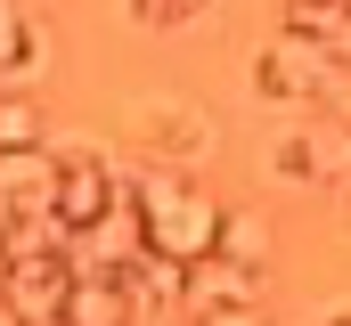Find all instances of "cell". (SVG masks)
Wrapping results in <instances>:
<instances>
[{"label":"cell","mask_w":351,"mask_h":326,"mask_svg":"<svg viewBox=\"0 0 351 326\" xmlns=\"http://www.w3.org/2000/svg\"><path fill=\"white\" fill-rule=\"evenodd\" d=\"M147 139H156V147H164V155L172 163H196L204 155V147H213V131H204V114H188V106H147Z\"/></svg>","instance_id":"9c48e42d"},{"label":"cell","mask_w":351,"mask_h":326,"mask_svg":"<svg viewBox=\"0 0 351 326\" xmlns=\"http://www.w3.org/2000/svg\"><path fill=\"white\" fill-rule=\"evenodd\" d=\"M131 204H139V229L156 253H172V261H196V253H213L221 244V204L196 188V171L180 163V171H147L139 188H131Z\"/></svg>","instance_id":"6da1fadb"},{"label":"cell","mask_w":351,"mask_h":326,"mask_svg":"<svg viewBox=\"0 0 351 326\" xmlns=\"http://www.w3.org/2000/svg\"><path fill=\"white\" fill-rule=\"evenodd\" d=\"M286 33L319 41V49H351V0H286Z\"/></svg>","instance_id":"ba28073f"},{"label":"cell","mask_w":351,"mask_h":326,"mask_svg":"<svg viewBox=\"0 0 351 326\" xmlns=\"http://www.w3.org/2000/svg\"><path fill=\"white\" fill-rule=\"evenodd\" d=\"M335 74V49H319V41H302V33H286L278 25V41H269L262 58H254V90L262 98H319V82Z\"/></svg>","instance_id":"277c9868"},{"label":"cell","mask_w":351,"mask_h":326,"mask_svg":"<svg viewBox=\"0 0 351 326\" xmlns=\"http://www.w3.org/2000/svg\"><path fill=\"white\" fill-rule=\"evenodd\" d=\"M66 294H74V261H66V253L0 261V310L16 326H58L66 318Z\"/></svg>","instance_id":"7a4b0ae2"},{"label":"cell","mask_w":351,"mask_h":326,"mask_svg":"<svg viewBox=\"0 0 351 326\" xmlns=\"http://www.w3.org/2000/svg\"><path fill=\"white\" fill-rule=\"evenodd\" d=\"M131 8H139L147 33H180L188 16H204V0H131Z\"/></svg>","instance_id":"5bb4252c"},{"label":"cell","mask_w":351,"mask_h":326,"mask_svg":"<svg viewBox=\"0 0 351 326\" xmlns=\"http://www.w3.org/2000/svg\"><path fill=\"white\" fill-rule=\"evenodd\" d=\"M16 212H25V204H16V196L0 188V237H8V221H16Z\"/></svg>","instance_id":"9a60e30c"},{"label":"cell","mask_w":351,"mask_h":326,"mask_svg":"<svg viewBox=\"0 0 351 326\" xmlns=\"http://www.w3.org/2000/svg\"><path fill=\"white\" fill-rule=\"evenodd\" d=\"M25 66H41V33L16 16V0H0V74H25Z\"/></svg>","instance_id":"8fae6325"},{"label":"cell","mask_w":351,"mask_h":326,"mask_svg":"<svg viewBox=\"0 0 351 326\" xmlns=\"http://www.w3.org/2000/svg\"><path fill=\"white\" fill-rule=\"evenodd\" d=\"M49 204H58V221H66L74 237H90V229H98V221L123 204V179H114L106 163L74 155V163H58V196H49Z\"/></svg>","instance_id":"5b68a950"},{"label":"cell","mask_w":351,"mask_h":326,"mask_svg":"<svg viewBox=\"0 0 351 326\" xmlns=\"http://www.w3.org/2000/svg\"><path fill=\"white\" fill-rule=\"evenodd\" d=\"M0 147H41V106L33 98H0Z\"/></svg>","instance_id":"4fadbf2b"},{"label":"cell","mask_w":351,"mask_h":326,"mask_svg":"<svg viewBox=\"0 0 351 326\" xmlns=\"http://www.w3.org/2000/svg\"><path fill=\"white\" fill-rule=\"evenodd\" d=\"M254 302H262V269L254 261H237L221 244L188 261V310L196 318H254Z\"/></svg>","instance_id":"3957f363"},{"label":"cell","mask_w":351,"mask_h":326,"mask_svg":"<svg viewBox=\"0 0 351 326\" xmlns=\"http://www.w3.org/2000/svg\"><path fill=\"white\" fill-rule=\"evenodd\" d=\"M269 171H278L286 188H311V179H327V163H319V139H311V131L278 139V147H269Z\"/></svg>","instance_id":"30bf717a"},{"label":"cell","mask_w":351,"mask_h":326,"mask_svg":"<svg viewBox=\"0 0 351 326\" xmlns=\"http://www.w3.org/2000/svg\"><path fill=\"white\" fill-rule=\"evenodd\" d=\"M66 318H74V326H114V318H131V302H123V269H114V261H106L98 277H74Z\"/></svg>","instance_id":"8992f818"},{"label":"cell","mask_w":351,"mask_h":326,"mask_svg":"<svg viewBox=\"0 0 351 326\" xmlns=\"http://www.w3.org/2000/svg\"><path fill=\"white\" fill-rule=\"evenodd\" d=\"M221 253H237V261H269V221L262 212H221Z\"/></svg>","instance_id":"7c38bea8"},{"label":"cell","mask_w":351,"mask_h":326,"mask_svg":"<svg viewBox=\"0 0 351 326\" xmlns=\"http://www.w3.org/2000/svg\"><path fill=\"white\" fill-rule=\"evenodd\" d=\"M0 188L33 212V204H49V196H58V163L41 155V147H0Z\"/></svg>","instance_id":"52a82bcc"}]
</instances>
